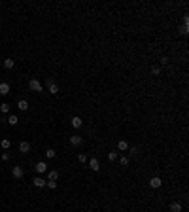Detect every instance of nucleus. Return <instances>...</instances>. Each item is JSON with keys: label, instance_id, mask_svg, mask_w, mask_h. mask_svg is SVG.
Masks as SVG:
<instances>
[{"label": "nucleus", "instance_id": "obj_1", "mask_svg": "<svg viewBox=\"0 0 189 212\" xmlns=\"http://www.w3.org/2000/svg\"><path fill=\"white\" fill-rule=\"evenodd\" d=\"M28 87H30V91H34V93H42V83L38 80H34V78L28 81Z\"/></svg>", "mask_w": 189, "mask_h": 212}, {"label": "nucleus", "instance_id": "obj_2", "mask_svg": "<svg viewBox=\"0 0 189 212\" xmlns=\"http://www.w3.org/2000/svg\"><path fill=\"white\" fill-rule=\"evenodd\" d=\"M11 176H14V178H17V180H21L23 176H25V171H23V167H11Z\"/></svg>", "mask_w": 189, "mask_h": 212}, {"label": "nucleus", "instance_id": "obj_3", "mask_svg": "<svg viewBox=\"0 0 189 212\" xmlns=\"http://www.w3.org/2000/svg\"><path fill=\"white\" fill-rule=\"evenodd\" d=\"M45 83H47V89H49V95H57V93H59V85L55 83L53 80H51V78H49L47 81H45Z\"/></svg>", "mask_w": 189, "mask_h": 212}, {"label": "nucleus", "instance_id": "obj_4", "mask_svg": "<svg viewBox=\"0 0 189 212\" xmlns=\"http://www.w3.org/2000/svg\"><path fill=\"white\" fill-rule=\"evenodd\" d=\"M9 91H11V85H9L8 81H2L0 83V95L6 97V95H9Z\"/></svg>", "mask_w": 189, "mask_h": 212}, {"label": "nucleus", "instance_id": "obj_5", "mask_svg": "<svg viewBox=\"0 0 189 212\" xmlns=\"http://www.w3.org/2000/svg\"><path fill=\"white\" fill-rule=\"evenodd\" d=\"M89 169H91V171H95V172L100 171V163H99V159H97V157H91L89 159Z\"/></svg>", "mask_w": 189, "mask_h": 212}, {"label": "nucleus", "instance_id": "obj_6", "mask_svg": "<svg viewBox=\"0 0 189 212\" xmlns=\"http://www.w3.org/2000/svg\"><path fill=\"white\" fill-rule=\"evenodd\" d=\"M149 186H151L153 190H159V188H161V186H163V180H161V178H159V176H153L151 180H149Z\"/></svg>", "mask_w": 189, "mask_h": 212}, {"label": "nucleus", "instance_id": "obj_7", "mask_svg": "<svg viewBox=\"0 0 189 212\" xmlns=\"http://www.w3.org/2000/svg\"><path fill=\"white\" fill-rule=\"evenodd\" d=\"M34 169H36L38 174H44V172H47V163L40 161V163H36V165H34Z\"/></svg>", "mask_w": 189, "mask_h": 212}, {"label": "nucleus", "instance_id": "obj_8", "mask_svg": "<svg viewBox=\"0 0 189 212\" xmlns=\"http://www.w3.org/2000/svg\"><path fill=\"white\" fill-rule=\"evenodd\" d=\"M70 144H72V146H81V144H83V136L72 135V136H70Z\"/></svg>", "mask_w": 189, "mask_h": 212}, {"label": "nucleus", "instance_id": "obj_9", "mask_svg": "<svg viewBox=\"0 0 189 212\" xmlns=\"http://www.w3.org/2000/svg\"><path fill=\"white\" fill-rule=\"evenodd\" d=\"M81 125H83V119H81L80 116H74L72 117V127H74V129H80Z\"/></svg>", "mask_w": 189, "mask_h": 212}, {"label": "nucleus", "instance_id": "obj_10", "mask_svg": "<svg viewBox=\"0 0 189 212\" xmlns=\"http://www.w3.org/2000/svg\"><path fill=\"white\" fill-rule=\"evenodd\" d=\"M32 184H34V188H44V186H45V180L42 178V176H36V178L32 180Z\"/></svg>", "mask_w": 189, "mask_h": 212}, {"label": "nucleus", "instance_id": "obj_11", "mask_svg": "<svg viewBox=\"0 0 189 212\" xmlns=\"http://www.w3.org/2000/svg\"><path fill=\"white\" fill-rule=\"evenodd\" d=\"M19 152H21V154H28V152H30V144H28V142H21V144H19Z\"/></svg>", "mask_w": 189, "mask_h": 212}, {"label": "nucleus", "instance_id": "obj_12", "mask_svg": "<svg viewBox=\"0 0 189 212\" xmlns=\"http://www.w3.org/2000/svg\"><path fill=\"white\" fill-rule=\"evenodd\" d=\"M17 108L21 110V112H27V110H28V102H27L25 99H21V100L17 102Z\"/></svg>", "mask_w": 189, "mask_h": 212}, {"label": "nucleus", "instance_id": "obj_13", "mask_svg": "<svg viewBox=\"0 0 189 212\" xmlns=\"http://www.w3.org/2000/svg\"><path fill=\"white\" fill-rule=\"evenodd\" d=\"M117 150H119V152H127V150H129L127 140H119V142H117Z\"/></svg>", "mask_w": 189, "mask_h": 212}, {"label": "nucleus", "instance_id": "obj_14", "mask_svg": "<svg viewBox=\"0 0 189 212\" xmlns=\"http://www.w3.org/2000/svg\"><path fill=\"white\" fill-rule=\"evenodd\" d=\"M6 121H8L9 125H17V123H19V117L15 116V114H9V117L6 119Z\"/></svg>", "mask_w": 189, "mask_h": 212}, {"label": "nucleus", "instance_id": "obj_15", "mask_svg": "<svg viewBox=\"0 0 189 212\" xmlns=\"http://www.w3.org/2000/svg\"><path fill=\"white\" fill-rule=\"evenodd\" d=\"M55 155H57V152H55L53 148H47V150H45V157H49V159H55Z\"/></svg>", "mask_w": 189, "mask_h": 212}, {"label": "nucleus", "instance_id": "obj_16", "mask_svg": "<svg viewBox=\"0 0 189 212\" xmlns=\"http://www.w3.org/2000/svg\"><path fill=\"white\" fill-rule=\"evenodd\" d=\"M0 146H2L4 150H9V148H11V140H9V138H4L2 142H0Z\"/></svg>", "mask_w": 189, "mask_h": 212}, {"label": "nucleus", "instance_id": "obj_17", "mask_svg": "<svg viewBox=\"0 0 189 212\" xmlns=\"http://www.w3.org/2000/svg\"><path fill=\"white\" fill-rule=\"evenodd\" d=\"M15 66V61H14V59H6V61H4V68H8V70H9V68H14Z\"/></svg>", "mask_w": 189, "mask_h": 212}, {"label": "nucleus", "instance_id": "obj_18", "mask_svg": "<svg viewBox=\"0 0 189 212\" xmlns=\"http://www.w3.org/2000/svg\"><path fill=\"white\" fill-rule=\"evenodd\" d=\"M59 178V171H49L47 172V180H57Z\"/></svg>", "mask_w": 189, "mask_h": 212}, {"label": "nucleus", "instance_id": "obj_19", "mask_svg": "<svg viewBox=\"0 0 189 212\" xmlns=\"http://www.w3.org/2000/svg\"><path fill=\"white\" fill-rule=\"evenodd\" d=\"M170 210L172 212H182V205L180 203H172L170 205Z\"/></svg>", "mask_w": 189, "mask_h": 212}, {"label": "nucleus", "instance_id": "obj_20", "mask_svg": "<svg viewBox=\"0 0 189 212\" xmlns=\"http://www.w3.org/2000/svg\"><path fill=\"white\" fill-rule=\"evenodd\" d=\"M0 112H2V114H8L9 112V104L8 102H2V104H0Z\"/></svg>", "mask_w": 189, "mask_h": 212}, {"label": "nucleus", "instance_id": "obj_21", "mask_svg": "<svg viewBox=\"0 0 189 212\" xmlns=\"http://www.w3.org/2000/svg\"><path fill=\"white\" fill-rule=\"evenodd\" d=\"M45 186H47L49 190H57V182L55 180H45Z\"/></svg>", "mask_w": 189, "mask_h": 212}, {"label": "nucleus", "instance_id": "obj_22", "mask_svg": "<svg viewBox=\"0 0 189 212\" xmlns=\"http://www.w3.org/2000/svg\"><path fill=\"white\" fill-rule=\"evenodd\" d=\"M151 74H153V76H159V74H161V66H159V64L151 66Z\"/></svg>", "mask_w": 189, "mask_h": 212}, {"label": "nucleus", "instance_id": "obj_23", "mask_svg": "<svg viewBox=\"0 0 189 212\" xmlns=\"http://www.w3.org/2000/svg\"><path fill=\"white\" fill-rule=\"evenodd\" d=\"M136 155H138V148H129V159L136 157Z\"/></svg>", "mask_w": 189, "mask_h": 212}, {"label": "nucleus", "instance_id": "obj_24", "mask_svg": "<svg viewBox=\"0 0 189 212\" xmlns=\"http://www.w3.org/2000/svg\"><path fill=\"white\" fill-rule=\"evenodd\" d=\"M119 163H121L123 167H127V165H129V163H131V159L127 157V155H123V157H119Z\"/></svg>", "mask_w": 189, "mask_h": 212}, {"label": "nucleus", "instance_id": "obj_25", "mask_svg": "<svg viewBox=\"0 0 189 212\" xmlns=\"http://www.w3.org/2000/svg\"><path fill=\"white\" fill-rule=\"evenodd\" d=\"M108 161H117V152H110V154H108Z\"/></svg>", "mask_w": 189, "mask_h": 212}, {"label": "nucleus", "instance_id": "obj_26", "mask_svg": "<svg viewBox=\"0 0 189 212\" xmlns=\"http://www.w3.org/2000/svg\"><path fill=\"white\" fill-rule=\"evenodd\" d=\"M78 161H80V163H87V155L85 154H80V155H78Z\"/></svg>", "mask_w": 189, "mask_h": 212}, {"label": "nucleus", "instance_id": "obj_27", "mask_svg": "<svg viewBox=\"0 0 189 212\" xmlns=\"http://www.w3.org/2000/svg\"><path fill=\"white\" fill-rule=\"evenodd\" d=\"M0 157L4 159V161H9V157H11V155H9L8 152H4V154H0Z\"/></svg>", "mask_w": 189, "mask_h": 212}, {"label": "nucleus", "instance_id": "obj_28", "mask_svg": "<svg viewBox=\"0 0 189 212\" xmlns=\"http://www.w3.org/2000/svg\"><path fill=\"white\" fill-rule=\"evenodd\" d=\"M167 63H168V59H167V57H163V59H161V64H159V66H167Z\"/></svg>", "mask_w": 189, "mask_h": 212}, {"label": "nucleus", "instance_id": "obj_29", "mask_svg": "<svg viewBox=\"0 0 189 212\" xmlns=\"http://www.w3.org/2000/svg\"><path fill=\"white\" fill-rule=\"evenodd\" d=\"M0 12H2V9H0Z\"/></svg>", "mask_w": 189, "mask_h": 212}]
</instances>
